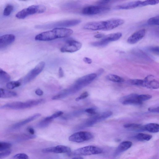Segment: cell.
Here are the masks:
<instances>
[{"label":"cell","mask_w":159,"mask_h":159,"mask_svg":"<svg viewBox=\"0 0 159 159\" xmlns=\"http://www.w3.org/2000/svg\"><path fill=\"white\" fill-rule=\"evenodd\" d=\"M59 76V78H61L64 76V72L61 67H60L58 70Z\"/></svg>","instance_id":"obj_47"},{"label":"cell","mask_w":159,"mask_h":159,"mask_svg":"<svg viewBox=\"0 0 159 159\" xmlns=\"http://www.w3.org/2000/svg\"><path fill=\"white\" fill-rule=\"evenodd\" d=\"M15 36L12 34H6L0 36V50L4 49L13 43Z\"/></svg>","instance_id":"obj_13"},{"label":"cell","mask_w":159,"mask_h":159,"mask_svg":"<svg viewBox=\"0 0 159 159\" xmlns=\"http://www.w3.org/2000/svg\"><path fill=\"white\" fill-rule=\"evenodd\" d=\"M143 130L150 132L157 133L159 131V125L156 123H149L143 125Z\"/></svg>","instance_id":"obj_22"},{"label":"cell","mask_w":159,"mask_h":159,"mask_svg":"<svg viewBox=\"0 0 159 159\" xmlns=\"http://www.w3.org/2000/svg\"><path fill=\"white\" fill-rule=\"evenodd\" d=\"M93 137V135L91 132L80 131L75 133L70 136L69 140L73 142L79 143L89 140Z\"/></svg>","instance_id":"obj_7"},{"label":"cell","mask_w":159,"mask_h":159,"mask_svg":"<svg viewBox=\"0 0 159 159\" xmlns=\"http://www.w3.org/2000/svg\"><path fill=\"white\" fill-rule=\"evenodd\" d=\"M20 82L18 81H11L8 82L6 85L7 88L9 89H12L20 86Z\"/></svg>","instance_id":"obj_28"},{"label":"cell","mask_w":159,"mask_h":159,"mask_svg":"<svg viewBox=\"0 0 159 159\" xmlns=\"http://www.w3.org/2000/svg\"><path fill=\"white\" fill-rule=\"evenodd\" d=\"M14 9V7L11 4L7 5L5 8L3 12L4 16H9Z\"/></svg>","instance_id":"obj_30"},{"label":"cell","mask_w":159,"mask_h":159,"mask_svg":"<svg viewBox=\"0 0 159 159\" xmlns=\"http://www.w3.org/2000/svg\"><path fill=\"white\" fill-rule=\"evenodd\" d=\"M146 34V30L142 29L134 32L127 39V42L130 44L136 43L142 39Z\"/></svg>","instance_id":"obj_14"},{"label":"cell","mask_w":159,"mask_h":159,"mask_svg":"<svg viewBox=\"0 0 159 159\" xmlns=\"http://www.w3.org/2000/svg\"><path fill=\"white\" fill-rule=\"evenodd\" d=\"M102 152L100 148L93 145L80 148L74 150L72 154L74 156H87L100 154Z\"/></svg>","instance_id":"obj_5"},{"label":"cell","mask_w":159,"mask_h":159,"mask_svg":"<svg viewBox=\"0 0 159 159\" xmlns=\"http://www.w3.org/2000/svg\"><path fill=\"white\" fill-rule=\"evenodd\" d=\"M108 43L101 39L100 41L92 42L90 44L94 47H102L106 46Z\"/></svg>","instance_id":"obj_29"},{"label":"cell","mask_w":159,"mask_h":159,"mask_svg":"<svg viewBox=\"0 0 159 159\" xmlns=\"http://www.w3.org/2000/svg\"><path fill=\"white\" fill-rule=\"evenodd\" d=\"M11 146L10 143L5 142H0V152L3 151L8 150Z\"/></svg>","instance_id":"obj_32"},{"label":"cell","mask_w":159,"mask_h":159,"mask_svg":"<svg viewBox=\"0 0 159 159\" xmlns=\"http://www.w3.org/2000/svg\"><path fill=\"white\" fill-rule=\"evenodd\" d=\"M89 95V94L87 92H85L83 93L80 96L75 99V100L78 101L82 99L87 98Z\"/></svg>","instance_id":"obj_42"},{"label":"cell","mask_w":159,"mask_h":159,"mask_svg":"<svg viewBox=\"0 0 159 159\" xmlns=\"http://www.w3.org/2000/svg\"><path fill=\"white\" fill-rule=\"evenodd\" d=\"M141 1H136L128 2L118 5L116 8L117 9H130L141 7Z\"/></svg>","instance_id":"obj_17"},{"label":"cell","mask_w":159,"mask_h":159,"mask_svg":"<svg viewBox=\"0 0 159 159\" xmlns=\"http://www.w3.org/2000/svg\"><path fill=\"white\" fill-rule=\"evenodd\" d=\"M159 15L151 17L148 20V24L152 25H159Z\"/></svg>","instance_id":"obj_31"},{"label":"cell","mask_w":159,"mask_h":159,"mask_svg":"<svg viewBox=\"0 0 159 159\" xmlns=\"http://www.w3.org/2000/svg\"><path fill=\"white\" fill-rule=\"evenodd\" d=\"M107 21V27L106 31L112 30L123 24L124 20L121 19H113Z\"/></svg>","instance_id":"obj_18"},{"label":"cell","mask_w":159,"mask_h":159,"mask_svg":"<svg viewBox=\"0 0 159 159\" xmlns=\"http://www.w3.org/2000/svg\"><path fill=\"white\" fill-rule=\"evenodd\" d=\"M41 116L39 113L36 114L25 119L18 122L13 125L12 128L14 129L19 128L26 124L36 119Z\"/></svg>","instance_id":"obj_19"},{"label":"cell","mask_w":159,"mask_h":159,"mask_svg":"<svg viewBox=\"0 0 159 159\" xmlns=\"http://www.w3.org/2000/svg\"><path fill=\"white\" fill-rule=\"evenodd\" d=\"M112 114V112L110 111H107L98 114V115L100 120L101 121L111 116Z\"/></svg>","instance_id":"obj_33"},{"label":"cell","mask_w":159,"mask_h":159,"mask_svg":"<svg viewBox=\"0 0 159 159\" xmlns=\"http://www.w3.org/2000/svg\"><path fill=\"white\" fill-rule=\"evenodd\" d=\"M110 2L109 0H101L98 1L97 3V5L105 6Z\"/></svg>","instance_id":"obj_43"},{"label":"cell","mask_w":159,"mask_h":159,"mask_svg":"<svg viewBox=\"0 0 159 159\" xmlns=\"http://www.w3.org/2000/svg\"><path fill=\"white\" fill-rule=\"evenodd\" d=\"M105 36L103 34H98L94 36L95 38L98 39H102Z\"/></svg>","instance_id":"obj_49"},{"label":"cell","mask_w":159,"mask_h":159,"mask_svg":"<svg viewBox=\"0 0 159 159\" xmlns=\"http://www.w3.org/2000/svg\"><path fill=\"white\" fill-rule=\"evenodd\" d=\"M46 7L42 5H32L18 12L16 15L18 19H23L29 15L44 12Z\"/></svg>","instance_id":"obj_4"},{"label":"cell","mask_w":159,"mask_h":159,"mask_svg":"<svg viewBox=\"0 0 159 159\" xmlns=\"http://www.w3.org/2000/svg\"><path fill=\"white\" fill-rule=\"evenodd\" d=\"M148 110L150 112L159 113V107H151L148 108Z\"/></svg>","instance_id":"obj_44"},{"label":"cell","mask_w":159,"mask_h":159,"mask_svg":"<svg viewBox=\"0 0 159 159\" xmlns=\"http://www.w3.org/2000/svg\"><path fill=\"white\" fill-rule=\"evenodd\" d=\"M109 80L116 82H122L124 81V79L120 77L113 74H109L107 76Z\"/></svg>","instance_id":"obj_27"},{"label":"cell","mask_w":159,"mask_h":159,"mask_svg":"<svg viewBox=\"0 0 159 159\" xmlns=\"http://www.w3.org/2000/svg\"><path fill=\"white\" fill-rule=\"evenodd\" d=\"M148 50L149 51L156 54L157 55H159V47L158 46H152L148 47Z\"/></svg>","instance_id":"obj_40"},{"label":"cell","mask_w":159,"mask_h":159,"mask_svg":"<svg viewBox=\"0 0 159 159\" xmlns=\"http://www.w3.org/2000/svg\"><path fill=\"white\" fill-rule=\"evenodd\" d=\"M10 159H29V157L26 154L19 153L13 156Z\"/></svg>","instance_id":"obj_36"},{"label":"cell","mask_w":159,"mask_h":159,"mask_svg":"<svg viewBox=\"0 0 159 159\" xmlns=\"http://www.w3.org/2000/svg\"><path fill=\"white\" fill-rule=\"evenodd\" d=\"M122 36V34L120 32L113 33L105 35L102 39L109 43L118 40Z\"/></svg>","instance_id":"obj_21"},{"label":"cell","mask_w":159,"mask_h":159,"mask_svg":"<svg viewBox=\"0 0 159 159\" xmlns=\"http://www.w3.org/2000/svg\"><path fill=\"white\" fill-rule=\"evenodd\" d=\"M152 135L139 133L137 134L135 136V138L140 141H148L150 140L152 138Z\"/></svg>","instance_id":"obj_25"},{"label":"cell","mask_w":159,"mask_h":159,"mask_svg":"<svg viewBox=\"0 0 159 159\" xmlns=\"http://www.w3.org/2000/svg\"><path fill=\"white\" fill-rule=\"evenodd\" d=\"M43 101L42 99H39L29 100L24 102H13L5 104L1 107V108L14 110L23 109L37 105L41 103Z\"/></svg>","instance_id":"obj_3"},{"label":"cell","mask_w":159,"mask_h":159,"mask_svg":"<svg viewBox=\"0 0 159 159\" xmlns=\"http://www.w3.org/2000/svg\"><path fill=\"white\" fill-rule=\"evenodd\" d=\"M97 76V74L95 73H91L84 76L78 79L74 86L77 90H78L90 84Z\"/></svg>","instance_id":"obj_10"},{"label":"cell","mask_w":159,"mask_h":159,"mask_svg":"<svg viewBox=\"0 0 159 159\" xmlns=\"http://www.w3.org/2000/svg\"><path fill=\"white\" fill-rule=\"evenodd\" d=\"M110 8L105 6L98 5H90L83 8L82 13L86 15H93L101 14L107 11Z\"/></svg>","instance_id":"obj_6"},{"label":"cell","mask_w":159,"mask_h":159,"mask_svg":"<svg viewBox=\"0 0 159 159\" xmlns=\"http://www.w3.org/2000/svg\"><path fill=\"white\" fill-rule=\"evenodd\" d=\"M52 120L48 119L45 118L39 123L38 126L41 128L46 127L51 122Z\"/></svg>","instance_id":"obj_38"},{"label":"cell","mask_w":159,"mask_h":159,"mask_svg":"<svg viewBox=\"0 0 159 159\" xmlns=\"http://www.w3.org/2000/svg\"><path fill=\"white\" fill-rule=\"evenodd\" d=\"M159 0H145L142 1L141 7L145 6L148 5H154L159 3Z\"/></svg>","instance_id":"obj_34"},{"label":"cell","mask_w":159,"mask_h":159,"mask_svg":"<svg viewBox=\"0 0 159 159\" xmlns=\"http://www.w3.org/2000/svg\"><path fill=\"white\" fill-rule=\"evenodd\" d=\"M73 33L72 29L66 28H57L40 33L35 37L36 40L49 41L57 39L66 38Z\"/></svg>","instance_id":"obj_1"},{"label":"cell","mask_w":159,"mask_h":159,"mask_svg":"<svg viewBox=\"0 0 159 159\" xmlns=\"http://www.w3.org/2000/svg\"><path fill=\"white\" fill-rule=\"evenodd\" d=\"M107 25V20L93 21L85 24L84 26V28L85 29L92 30H102L106 31Z\"/></svg>","instance_id":"obj_11"},{"label":"cell","mask_w":159,"mask_h":159,"mask_svg":"<svg viewBox=\"0 0 159 159\" xmlns=\"http://www.w3.org/2000/svg\"><path fill=\"white\" fill-rule=\"evenodd\" d=\"M124 127L125 128L133 130H144L143 125L140 124L128 123L124 125Z\"/></svg>","instance_id":"obj_24"},{"label":"cell","mask_w":159,"mask_h":159,"mask_svg":"<svg viewBox=\"0 0 159 159\" xmlns=\"http://www.w3.org/2000/svg\"><path fill=\"white\" fill-rule=\"evenodd\" d=\"M130 83L134 85L144 86L143 80L140 79H131L129 81Z\"/></svg>","instance_id":"obj_35"},{"label":"cell","mask_w":159,"mask_h":159,"mask_svg":"<svg viewBox=\"0 0 159 159\" xmlns=\"http://www.w3.org/2000/svg\"><path fill=\"white\" fill-rule=\"evenodd\" d=\"M72 159H83V158L82 157L78 156L74 157Z\"/></svg>","instance_id":"obj_51"},{"label":"cell","mask_w":159,"mask_h":159,"mask_svg":"<svg viewBox=\"0 0 159 159\" xmlns=\"http://www.w3.org/2000/svg\"><path fill=\"white\" fill-rule=\"evenodd\" d=\"M144 86L151 89H157L159 87L158 81L156 80L152 75H148L143 80Z\"/></svg>","instance_id":"obj_16"},{"label":"cell","mask_w":159,"mask_h":159,"mask_svg":"<svg viewBox=\"0 0 159 159\" xmlns=\"http://www.w3.org/2000/svg\"><path fill=\"white\" fill-rule=\"evenodd\" d=\"M28 130L29 133L31 135H34V129L31 127L28 128Z\"/></svg>","instance_id":"obj_50"},{"label":"cell","mask_w":159,"mask_h":159,"mask_svg":"<svg viewBox=\"0 0 159 159\" xmlns=\"http://www.w3.org/2000/svg\"><path fill=\"white\" fill-rule=\"evenodd\" d=\"M17 95L16 93L14 92L0 88V98H11Z\"/></svg>","instance_id":"obj_23"},{"label":"cell","mask_w":159,"mask_h":159,"mask_svg":"<svg viewBox=\"0 0 159 159\" xmlns=\"http://www.w3.org/2000/svg\"><path fill=\"white\" fill-rule=\"evenodd\" d=\"M35 93L37 95L39 96H41L43 93V91L39 89L36 90Z\"/></svg>","instance_id":"obj_48"},{"label":"cell","mask_w":159,"mask_h":159,"mask_svg":"<svg viewBox=\"0 0 159 159\" xmlns=\"http://www.w3.org/2000/svg\"><path fill=\"white\" fill-rule=\"evenodd\" d=\"M83 60L85 63L89 64L91 63L92 62V59L88 57H84Z\"/></svg>","instance_id":"obj_46"},{"label":"cell","mask_w":159,"mask_h":159,"mask_svg":"<svg viewBox=\"0 0 159 159\" xmlns=\"http://www.w3.org/2000/svg\"><path fill=\"white\" fill-rule=\"evenodd\" d=\"M45 65L44 62L42 61L39 62L36 66L30 70L25 76L23 80L24 84L28 83L37 76L44 69Z\"/></svg>","instance_id":"obj_9"},{"label":"cell","mask_w":159,"mask_h":159,"mask_svg":"<svg viewBox=\"0 0 159 159\" xmlns=\"http://www.w3.org/2000/svg\"><path fill=\"white\" fill-rule=\"evenodd\" d=\"M132 144V142L129 141H125L122 142L117 148L115 152V155H117L127 150L131 147Z\"/></svg>","instance_id":"obj_20"},{"label":"cell","mask_w":159,"mask_h":159,"mask_svg":"<svg viewBox=\"0 0 159 159\" xmlns=\"http://www.w3.org/2000/svg\"><path fill=\"white\" fill-rule=\"evenodd\" d=\"M11 152L10 150L1 152H0V159L4 158L9 156L11 153Z\"/></svg>","instance_id":"obj_39"},{"label":"cell","mask_w":159,"mask_h":159,"mask_svg":"<svg viewBox=\"0 0 159 159\" xmlns=\"http://www.w3.org/2000/svg\"><path fill=\"white\" fill-rule=\"evenodd\" d=\"M42 152L44 153H69L71 149L69 147L62 145H59L43 149Z\"/></svg>","instance_id":"obj_12"},{"label":"cell","mask_w":159,"mask_h":159,"mask_svg":"<svg viewBox=\"0 0 159 159\" xmlns=\"http://www.w3.org/2000/svg\"><path fill=\"white\" fill-rule=\"evenodd\" d=\"M85 111L90 114H95L96 112L95 110L93 108H89L85 110Z\"/></svg>","instance_id":"obj_45"},{"label":"cell","mask_w":159,"mask_h":159,"mask_svg":"<svg viewBox=\"0 0 159 159\" xmlns=\"http://www.w3.org/2000/svg\"><path fill=\"white\" fill-rule=\"evenodd\" d=\"M152 98V96L149 94L138 95V100L141 102L149 100L151 98Z\"/></svg>","instance_id":"obj_37"},{"label":"cell","mask_w":159,"mask_h":159,"mask_svg":"<svg viewBox=\"0 0 159 159\" xmlns=\"http://www.w3.org/2000/svg\"><path fill=\"white\" fill-rule=\"evenodd\" d=\"M81 22L79 19L65 20L52 22L45 24L39 25L36 26L39 29H47L57 28H65L76 25Z\"/></svg>","instance_id":"obj_2"},{"label":"cell","mask_w":159,"mask_h":159,"mask_svg":"<svg viewBox=\"0 0 159 159\" xmlns=\"http://www.w3.org/2000/svg\"><path fill=\"white\" fill-rule=\"evenodd\" d=\"M82 46L80 42L74 40L67 41L60 49L62 52H73L80 49Z\"/></svg>","instance_id":"obj_8"},{"label":"cell","mask_w":159,"mask_h":159,"mask_svg":"<svg viewBox=\"0 0 159 159\" xmlns=\"http://www.w3.org/2000/svg\"><path fill=\"white\" fill-rule=\"evenodd\" d=\"M138 95L136 93H132L125 96L121 98L122 103L125 105H140L142 102L139 101L138 100Z\"/></svg>","instance_id":"obj_15"},{"label":"cell","mask_w":159,"mask_h":159,"mask_svg":"<svg viewBox=\"0 0 159 159\" xmlns=\"http://www.w3.org/2000/svg\"><path fill=\"white\" fill-rule=\"evenodd\" d=\"M11 79L10 75L0 68V81L2 83L8 82Z\"/></svg>","instance_id":"obj_26"},{"label":"cell","mask_w":159,"mask_h":159,"mask_svg":"<svg viewBox=\"0 0 159 159\" xmlns=\"http://www.w3.org/2000/svg\"><path fill=\"white\" fill-rule=\"evenodd\" d=\"M63 114V112L61 111H58L53 114L51 116L48 117L46 118L49 120H52L53 119L56 118L61 115Z\"/></svg>","instance_id":"obj_41"}]
</instances>
